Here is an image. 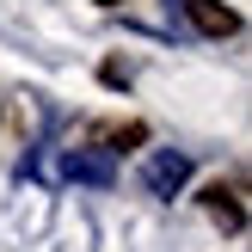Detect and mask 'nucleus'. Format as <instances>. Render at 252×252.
I'll return each instance as SVG.
<instances>
[{
	"label": "nucleus",
	"mask_w": 252,
	"mask_h": 252,
	"mask_svg": "<svg viewBox=\"0 0 252 252\" xmlns=\"http://www.w3.org/2000/svg\"><path fill=\"white\" fill-rule=\"evenodd\" d=\"M62 172L80 179V185H111V160L105 154H86V148H74V154L62 160Z\"/></svg>",
	"instance_id": "7ed1b4c3"
},
{
	"label": "nucleus",
	"mask_w": 252,
	"mask_h": 252,
	"mask_svg": "<svg viewBox=\"0 0 252 252\" xmlns=\"http://www.w3.org/2000/svg\"><path fill=\"white\" fill-rule=\"evenodd\" d=\"M98 6H117V0H98Z\"/></svg>",
	"instance_id": "39448f33"
},
{
	"label": "nucleus",
	"mask_w": 252,
	"mask_h": 252,
	"mask_svg": "<svg viewBox=\"0 0 252 252\" xmlns=\"http://www.w3.org/2000/svg\"><path fill=\"white\" fill-rule=\"evenodd\" d=\"M185 12H191V25L203 37H228V31H240V12L234 6H221V0H179Z\"/></svg>",
	"instance_id": "f03ea898"
},
{
	"label": "nucleus",
	"mask_w": 252,
	"mask_h": 252,
	"mask_svg": "<svg viewBox=\"0 0 252 252\" xmlns=\"http://www.w3.org/2000/svg\"><path fill=\"white\" fill-rule=\"evenodd\" d=\"M203 209L221 221V228H234V234L246 228V216H240V203H234V191H221V185H209V191H203Z\"/></svg>",
	"instance_id": "20e7f679"
},
{
	"label": "nucleus",
	"mask_w": 252,
	"mask_h": 252,
	"mask_svg": "<svg viewBox=\"0 0 252 252\" xmlns=\"http://www.w3.org/2000/svg\"><path fill=\"white\" fill-rule=\"evenodd\" d=\"M185 179H191V160H185V154H172V148L148 154V166H142V185H148L154 197H172Z\"/></svg>",
	"instance_id": "f257e3e1"
}]
</instances>
